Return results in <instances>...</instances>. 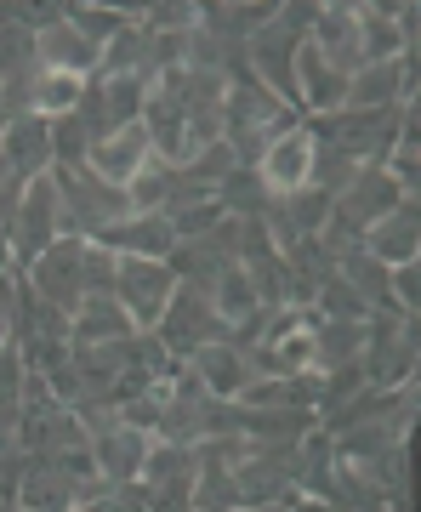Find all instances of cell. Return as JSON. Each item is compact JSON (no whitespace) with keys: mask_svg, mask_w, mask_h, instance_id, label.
Instances as JSON below:
<instances>
[{"mask_svg":"<svg viewBox=\"0 0 421 512\" xmlns=\"http://www.w3.org/2000/svg\"><path fill=\"white\" fill-rule=\"evenodd\" d=\"M57 200H63V239H103L131 217L126 188L103 183L92 165H52Z\"/></svg>","mask_w":421,"mask_h":512,"instance_id":"obj_1","label":"cell"},{"mask_svg":"<svg viewBox=\"0 0 421 512\" xmlns=\"http://www.w3.org/2000/svg\"><path fill=\"white\" fill-rule=\"evenodd\" d=\"M0 165L18 177V183H35L52 171V131L40 114H18L0 126Z\"/></svg>","mask_w":421,"mask_h":512,"instance_id":"obj_12","label":"cell"},{"mask_svg":"<svg viewBox=\"0 0 421 512\" xmlns=\"http://www.w3.org/2000/svg\"><path fill=\"white\" fill-rule=\"evenodd\" d=\"M370 325V319H365ZM365 325H336V319H319L313 325V376L342 365H359L365 359Z\"/></svg>","mask_w":421,"mask_h":512,"instance_id":"obj_24","label":"cell"},{"mask_svg":"<svg viewBox=\"0 0 421 512\" xmlns=\"http://www.w3.org/2000/svg\"><path fill=\"white\" fill-rule=\"evenodd\" d=\"M302 484V439L296 444H251L234 467L239 507H285Z\"/></svg>","mask_w":421,"mask_h":512,"instance_id":"obj_3","label":"cell"},{"mask_svg":"<svg viewBox=\"0 0 421 512\" xmlns=\"http://www.w3.org/2000/svg\"><path fill=\"white\" fill-rule=\"evenodd\" d=\"M313 427H319L313 410H291V404H279V410H245V421H239V433L251 444H296V439H308Z\"/></svg>","mask_w":421,"mask_h":512,"instance_id":"obj_25","label":"cell"},{"mask_svg":"<svg viewBox=\"0 0 421 512\" xmlns=\"http://www.w3.org/2000/svg\"><path fill=\"white\" fill-rule=\"evenodd\" d=\"M35 63L52 69V74H80V80H92V74L103 69V52H97L69 18H57V23H46V29H35Z\"/></svg>","mask_w":421,"mask_h":512,"instance_id":"obj_14","label":"cell"},{"mask_svg":"<svg viewBox=\"0 0 421 512\" xmlns=\"http://www.w3.org/2000/svg\"><path fill=\"white\" fill-rule=\"evenodd\" d=\"M23 376H29V370H23V353H18V342L6 336V342H0V410H18L23 404Z\"/></svg>","mask_w":421,"mask_h":512,"instance_id":"obj_34","label":"cell"},{"mask_svg":"<svg viewBox=\"0 0 421 512\" xmlns=\"http://www.w3.org/2000/svg\"><path fill=\"white\" fill-rule=\"evenodd\" d=\"M308 46L325 57L336 74H359L365 69V46H359L353 0H319V18H313V29H308Z\"/></svg>","mask_w":421,"mask_h":512,"instance_id":"obj_10","label":"cell"},{"mask_svg":"<svg viewBox=\"0 0 421 512\" xmlns=\"http://www.w3.org/2000/svg\"><path fill=\"white\" fill-rule=\"evenodd\" d=\"M183 365L194 370V382H200L211 399H239V387L251 382V365H245V353H239L228 336L205 342V348H194Z\"/></svg>","mask_w":421,"mask_h":512,"instance_id":"obj_17","label":"cell"},{"mask_svg":"<svg viewBox=\"0 0 421 512\" xmlns=\"http://www.w3.org/2000/svg\"><path fill=\"white\" fill-rule=\"evenodd\" d=\"M86 444H92L97 473L109 478V484H137V473H143L148 450H154V439H148V433H137V427H126V421H114V427L92 433Z\"/></svg>","mask_w":421,"mask_h":512,"instance_id":"obj_15","label":"cell"},{"mask_svg":"<svg viewBox=\"0 0 421 512\" xmlns=\"http://www.w3.org/2000/svg\"><path fill=\"white\" fill-rule=\"evenodd\" d=\"M387 285H393V302H399L404 319H416V313H421V262L393 268V274H387Z\"/></svg>","mask_w":421,"mask_h":512,"instance_id":"obj_35","label":"cell"},{"mask_svg":"<svg viewBox=\"0 0 421 512\" xmlns=\"http://www.w3.org/2000/svg\"><path fill=\"white\" fill-rule=\"evenodd\" d=\"M188 177H194V183H205V188H217L222 177H234L239 171V154L228 143H211V148H200V154H194V160L183 165Z\"/></svg>","mask_w":421,"mask_h":512,"instance_id":"obj_32","label":"cell"},{"mask_svg":"<svg viewBox=\"0 0 421 512\" xmlns=\"http://www.w3.org/2000/svg\"><path fill=\"white\" fill-rule=\"evenodd\" d=\"M86 501V490L69 473H57L52 461L23 456V484H18V507L23 512H74Z\"/></svg>","mask_w":421,"mask_h":512,"instance_id":"obj_19","label":"cell"},{"mask_svg":"<svg viewBox=\"0 0 421 512\" xmlns=\"http://www.w3.org/2000/svg\"><path fill=\"white\" fill-rule=\"evenodd\" d=\"M416 353H421V336H416V319H399V313H376L365 325V382L370 387H404L416 382Z\"/></svg>","mask_w":421,"mask_h":512,"instance_id":"obj_5","label":"cell"},{"mask_svg":"<svg viewBox=\"0 0 421 512\" xmlns=\"http://www.w3.org/2000/svg\"><path fill=\"white\" fill-rule=\"evenodd\" d=\"M131 319L114 296H86L80 308L69 313V348H103V342H126L131 336Z\"/></svg>","mask_w":421,"mask_h":512,"instance_id":"obj_20","label":"cell"},{"mask_svg":"<svg viewBox=\"0 0 421 512\" xmlns=\"http://www.w3.org/2000/svg\"><path fill=\"white\" fill-rule=\"evenodd\" d=\"M217 205H222V217H262V211H268V188L257 183L251 165H239L234 177L217 183Z\"/></svg>","mask_w":421,"mask_h":512,"instance_id":"obj_28","label":"cell"},{"mask_svg":"<svg viewBox=\"0 0 421 512\" xmlns=\"http://www.w3.org/2000/svg\"><path fill=\"white\" fill-rule=\"evenodd\" d=\"M393 12H399V6H376V0H359V6H353L365 63H399V57H410V46H404L399 18H393Z\"/></svg>","mask_w":421,"mask_h":512,"instance_id":"obj_21","label":"cell"},{"mask_svg":"<svg viewBox=\"0 0 421 512\" xmlns=\"http://www.w3.org/2000/svg\"><path fill=\"white\" fill-rule=\"evenodd\" d=\"M86 86H92V80H80V74L35 69V80H29V114H40V120H63V114L80 109Z\"/></svg>","mask_w":421,"mask_h":512,"instance_id":"obj_26","label":"cell"},{"mask_svg":"<svg viewBox=\"0 0 421 512\" xmlns=\"http://www.w3.org/2000/svg\"><path fill=\"white\" fill-rule=\"evenodd\" d=\"M12 274V251H6V239H0V279Z\"/></svg>","mask_w":421,"mask_h":512,"instance_id":"obj_37","label":"cell"},{"mask_svg":"<svg viewBox=\"0 0 421 512\" xmlns=\"http://www.w3.org/2000/svg\"><path fill=\"white\" fill-rule=\"evenodd\" d=\"M313 313H319V319H336V325H365V319H376V313L365 308V296L353 291L342 274L330 279V285H319V296H313Z\"/></svg>","mask_w":421,"mask_h":512,"instance_id":"obj_29","label":"cell"},{"mask_svg":"<svg viewBox=\"0 0 421 512\" xmlns=\"http://www.w3.org/2000/svg\"><path fill=\"white\" fill-rule=\"evenodd\" d=\"M154 336H160V348L171 353V359H188L194 348L217 342V336H228V330L211 319V302H205V291H188V285H177V296L165 302Z\"/></svg>","mask_w":421,"mask_h":512,"instance_id":"obj_9","label":"cell"},{"mask_svg":"<svg viewBox=\"0 0 421 512\" xmlns=\"http://www.w3.org/2000/svg\"><path fill=\"white\" fill-rule=\"evenodd\" d=\"M148 35H194L200 29V6L194 0H165V6H148Z\"/></svg>","mask_w":421,"mask_h":512,"instance_id":"obj_31","label":"cell"},{"mask_svg":"<svg viewBox=\"0 0 421 512\" xmlns=\"http://www.w3.org/2000/svg\"><path fill=\"white\" fill-rule=\"evenodd\" d=\"M103 251H114V256H148V262H165V256L177 251V228H171V217L165 211H131L120 228H109V234L97 239Z\"/></svg>","mask_w":421,"mask_h":512,"instance_id":"obj_16","label":"cell"},{"mask_svg":"<svg viewBox=\"0 0 421 512\" xmlns=\"http://www.w3.org/2000/svg\"><path fill=\"white\" fill-rule=\"evenodd\" d=\"M52 131V165H86L92 160V137L80 126V114H63V120H46Z\"/></svg>","mask_w":421,"mask_h":512,"instance_id":"obj_30","label":"cell"},{"mask_svg":"<svg viewBox=\"0 0 421 512\" xmlns=\"http://www.w3.org/2000/svg\"><path fill=\"white\" fill-rule=\"evenodd\" d=\"M382 268H404V262H421V211L416 200H399L382 222H370L365 239H359Z\"/></svg>","mask_w":421,"mask_h":512,"instance_id":"obj_13","label":"cell"},{"mask_svg":"<svg viewBox=\"0 0 421 512\" xmlns=\"http://www.w3.org/2000/svg\"><path fill=\"white\" fill-rule=\"evenodd\" d=\"M80 279H86V296H114V251H103L97 239H86Z\"/></svg>","mask_w":421,"mask_h":512,"instance_id":"obj_33","label":"cell"},{"mask_svg":"<svg viewBox=\"0 0 421 512\" xmlns=\"http://www.w3.org/2000/svg\"><path fill=\"white\" fill-rule=\"evenodd\" d=\"M148 160H154V143H148L143 120H137V126H120L114 137H103V143L92 148V160H86V165H92V171L103 177V183L126 188V183L137 177V171H143Z\"/></svg>","mask_w":421,"mask_h":512,"instance_id":"obj_18","label":"cell"},{"mask_svg":"<svg viewBox=\"0 0 421 512\" xmlns=\"http://www.w3.org/2000/svg\"><path fill=\"white\" fill-rule=\"evenodd\" d=\"M80 256H86V239H57L52 251H46V256H35V262L23 268V279H29V291H35V302H46V308H57V313H74L80 302H86Z\"/></svg>","mask_w":421,"mask_h":512,"instance_id":"obj_8","label":"cell"},{"mask_svg":"<svg viewBox=\"0 0 421 512\" xmlns=\"http://www.w3.org/2000/svg\"><path fill=\"white\" fill-rule=\"evenodd\" d=\"M279 512H336V507H330V501H319V495H291Z\"/></svg>","mask_w":421,"mask_h":512,"instance_id":"obj_36","label":"cell"},{"mask_svg":"<svg viewBox=\"0 0 421 512\" xmlns=\"http://www.w3.org/2000/svg\"><path fill=\"white\" fill-rule=\"evenodd\" d=\"M63 239V200H57L52 171L23 183L18 194V217H12V234H6V251H12V274H23L35 256H46Z\"/></svg>","mask_w":421,"mask_h":512,"instance_id":"obj_4","label":"cell"},{"mask_svg":"<svg viewBox=\"0 0 421 512\" xmlns=\"http://www.w3.org/2000/svg\"><path fill=\"white\" fill-rule=\"evenodd\" d=\"M177 296V274L165 262H148V256H114V302L126 308V319L137 330L160 325L165 302Z\"/></svg>","mask_w":421,"mask_h":512,"instance_id":"obj_6","label":"cell"},{"mask_svg":"<svg viewBox=\"0 0 421 512\" xmlns=\"http://www.w3.org/2000/svg\"><path fill=\"white\" fill-rule=\"evenodd\" d=\"M171 194H177V165H165V160H148L137 177L126 183V200H131V211H165L171 205Z\"/></svg>","mask_w":421,"mask_h":512,"instance_id":"obj_27","label":"cell"},{"mask_svg":"<svg viewBox=\"0 0 421 512\" xmlns=\"http://www.w3.org/2000/svg\"><path fill=\"white\" fill-rule=\"evenodd\" d=\"M313 154H319V143H313L308 120H296L291 131H279L274 143L257 154V183L268 188V200H285V194H296V188L313 183Z\"/></svg>","mask_w":421,"mask_h":512,"instance_id":"obj_7","label":"cell"},{"mask_svg":"<svg viewBox=\"0 0 421 512\" xmlns=\"http://www.w3.org/2000/svg\"><path fill=\"white\" fill-rule=\"evenodd\" d=\"M228 512H251V507H228Z\"/></svg>","mask_w":421,"mask_h":512,"instance_id":"obj_38","label":"cell"},{"mask_svg":"<svg viewBox=\"0 0 421 512\" xmlns=\"http://www.w3.org/2000/svg\"><path fill=\"white\" fill-rule=\"evenodd\" d=\"M302 114L285 109L274 92H262L257 80L251 86H228L222 97V143L239 154V165H257V154L274 143L279 131H291Z\"/></svg>","mask_w":421,"mask_h":512,"instance_id":"obj_2","label":"cell"},{"mask_svg":"<svg viewBox=\"0 0 421 512\" xmlns=\"http://www.w3.org/2000/svg\"><path fill=\"white\" fill-rule=\"evenodd\" d=\"M97 74L154 80V35H148V23H126V29L103 46V69H97Z\"/></svg>","mask_w":421,"mask_h":512,"instance_id":"obj_23","label":"cell"},{"mask_svg":"<svg viewBox=\"0 0 421 512\" xmlns=\"http://www.w3.org/2000/svg\"><path fill=\"white\" fill-rule=\"evenodd\" d=\"M12 512H23V507H12Z\"/></svg>","mask_w":421,"mask_h":512,"instance_id":"obj_39","label":"cell"},{"mask_svg":"<svg viewBox=\"0 0 421 512\" xmlns=\"http://www.w3.org/2000/svg\"><path fill=\"white\" fill-rule=\"evenodd\" d=\"M274 0H234V6H200V29L211 40H234V46H245V40L257 35V29H268L274 23Z\"/></svg>","mask_w":421,"mask_h":512,"instance_id":"obj_22","label":"cell"},{"mask_svg":"<svg viewBox=\"0 0 421 512\" xmlns=\"http://www.w3.org/2000/svg\"><path fill=\"white\" fill-rule=\"evenodd\" d=\"M296 114L302 120H330V114H342V97H348V74H336L325 57L313 52L308 40L296 46Z\"/></svg>","mask_w":421,"mask_h":512,"instance_id":"obj_11","label":"cell"}]
</instances>
